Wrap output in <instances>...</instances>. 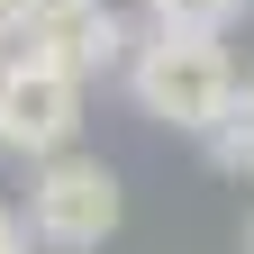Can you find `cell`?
Returning <instances> with one entry per match:
<instances>
[{
	"label": "cell",
	"mask_w": 254,
	"mask_h": 254,
	"mask_svg": "<svg viewBox=\"0 0 254 254\" xmlns=\"http://www.w3.org/2000/svg\"><path fill=\"white\" fill-rule=\"evenodd\" d=\"M27 9H37V0H0V46H18V27H27Z\"/></svg>",
	"instance_id": "obj_7"
},
{
	"label": "cell",
	"mask_w": 254,
	"mask_h": 254,
	"mask_svg": "<svg viewBox=\"0 0 254 254\" xmlns=\"http://www.w3.org/2000/svg\"><path fill=\"white\" fill-rule=\"evenodd\" d=\"M200 145H209V164H227V173H254V91H245V82H236L227 118H218Z\"/></svg>",
	"instance_id": "obj_6"
},
{
	"label": "cell",
	"mask_w": 254,
	"mask_h": 254,
	"mask_svg": "<svg viewBox=\"0 0 254 254\" xmlns=\"http://www.w3.org/2000/svg\"><path fill=\"white\" fill-rule=\"evenodd\" d=\"M254 9V0H145V18L164 37H227V27Z\"/></svg>",
	"instance_id": "obj_5"
},
{
	"label": "cell",
	"mask_w": 254,
	"mask_h": 254,
	"mask_svg": "<svg viewBox=\"0 0 254 254\" xmlns=\"http://www.w3.org/2000/svg\"><path fill=\"white\" fill-rule=\"evenodd\" d=\"M245 91H254V82H245Z\"/></svg>",
	"instance_id": "obj_10"
},
{
	"label": "cell",
	"mask_w": 254,
	"mask_h": 254,
	"mask_svg": "<svg viewBox=\"0 0 254 254\" xmlns=\"http://www.w3.org/2000/svg\"><path fill=\"white\" fill-rule=\"evenodd\" d=\"M127 91H136V109L154 127H173V136H209L218 118L236 100V64L218 37H164L154 27L145 46H127Z\"/></svg>",
	"instance_id": "obj_1"
},
{
	"label": "cell",
	"mask_w": 254,
	"mask_h": 254,
	"mask_svg": "<svg viewBox=\"0 0 254 254\" xmlns=\"http://www.w3.org/2000/svg\"><path fill=\"white\" fill-rule=\"evenodd\" d=\"M73 127H82V82L73 73L0 55V154L55 164V154H73Z\"/></svg>",
	"instance_id": "obj_3"
},
{
	"label": "cell",
	"mask_w": 254,
	"mask_h": 254,
	"mask_svg": "<svg viewBox=\"0 0 254 254\" xmlns=\"http://www.w3.org/2000/svg\"><path fill=\"white\" fill-rule=\"evenodd\" d=\"M245 254H254V218H245Z\"/></svg>",
	"instance_id": "obj_9"
},
{
	"label": "cell",
	"mask_w": 254,
	"mask_h": 254,
	"mask_svg": "<svg viewBox=\"0 0 254 254\" xmlns=\"http://www.w3.org/2000/svg\"><path fill=\"white\" fill-rule=\"evenodd\" d=\"M0 254H27V227H18V209H0Z\"/></svg>",
	"instance_id": "obj_8"
},
{
	"label": "cell",
	"mask_w": 254,
	"mask_h": 254,
	"mask_svg": "<svg viewBox=\"0 0 254 254\" xmlns=\"http://www.w3.org/2000/svg\"><path fill=\"white\" fill-rule=\"evenodd\" d=\"M27 245H55V254H91L118 236V173L100 154H55V164L27 173V209H18Z\"/></svg>",
	"instance_id": "obj_2"
},
{
	"label": "cell",
	"mask_w": 254,
	"mask_h": 254,
	"mask_svg": "<svg viewBox=\"0 0 254 254\" xmlns=\"http://www.w3.org/2000/svg\"><path fill=\"white\" fill-rule=\"evenodd\" d=\"M9 55L55 64V73H73V82H100V73L127 64V18L109 9V0H37Z\"/></svg>",
	"instance_id": "obj_4"
}]
</instances>
